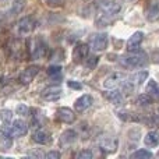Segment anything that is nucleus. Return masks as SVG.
I'll list each match as a JSON object with an SVG mask.
<instances>
[{
  "label": "nucleus",
  "mask_w": 159,
  "mask_h": 159,
  "mask_svg": "<svg viewBox=\"0 0 159 159\" xmlns=\"http://www.w3.org/2000/svg\"><path fill=\"white\" fill-rule=\"evenodd\" d=\"M11 110H8V109H2L0 110V117H2V120L4 121V124H7L8 121L11 120Z\"/></svg>",
  "instance_id": "nucleus-30"
},
{
  "label": "nucleus",
  "mask_w": 159,
  "mask_h": 159,
  "mask_svg": "<svg viewBox=\"0 0 159 159\" xmlns=\"http://www.w3.org/2000/svg\"><path fill=\"white\" fill-rule=\"evenodd\" d=\"M92 103H93L92 96L88 95V93H84V95H81L77 101L74 102V109H75V112L82 113V112L89 109V107L92 106Z\"/></svg>",
  "instance_id": "nucleus-11"
},
{
  "label": "nucleus",
  "mask_w": 159,
  "mask_h": 159,
  "mask_svg": "<svg viewBox=\"0 0 159 159\" xmlns=\"http://www.w3.org/2000/svg\"><path fill=\"white\" fill-rule=\"evenodd\" d=\"M75 158L77 159H92L93 154L89 151V149H82V151H80L78 154L75 155Z\"/></svg>",
  "instance_id": "nucleus-29"
},
{
  "label": "nucleus",
  "mask_w": 159,
  "mask_h": 159,
  "mask_svg": "<svg viewBox=\"0 0 159 159\" xmlns=\"http://www.w3.org/2000/svg\"><path fill=\"white\" fill-rule=\"evenodd\" d=\"M63 95V89H61L60 85H50V87L45 88L42 96H43L46 101H59Z\"/></svg>",
  "instance_id": "nucleus-12"
},
{
  "label": "nucleus",
  "mask_w": 159,
  "mask_h": 159,
  "mask_svg": "<svg viewBox=\"0 0 159 159\" xmlns=\"http://www.w3.org/2000/svg\"><path fill=\"white\" fill-rule=\"evenodd\" d=\"M137 103L140 106H149L152 103V96L149 93H141L137 98Z\"/></svg>",
  "instance_id": "nucleus-27"
},
{
  "label": "nucleus",
  "mask_w": 159,
  "mask_h": 159,
  "mask_svg": "<svg viewBox=\"0 0 159 159\" xmlns=\"http://www.w3.org/2000/svg\"><path fill=\"white\" fill-rule=\"evenodd\" d=\"M28 53L31 59H43L48 53V45L41 36H32L28 39Z\"/></svg>",
  "instance_id": "nucleus-2"
},
{
  "label": "nucleus",
  "mask_w": 159,
  "mask_h": 159,
  "mask_svg": "<svg viewBox=\"0 0 159 159\" xmlns=\"http://www.w3.org/2000/svg\"><path fill=\"white\" fill-rule=\"evenodd\" d=\"M66 3V0H46V4L50 7H61Z\"/></svg>",
  "instance_id": "nucleus-32"
},
{
  "label": "nucleus",
  "mask_w": 159,
  "mask_h": 159,
  "mask_svg": "<svg viewBox=\"0 0 159 159\" xmlns=\"http://www.w3.org/2000/svg\"><path fill=\"white\" fill-rule=\"evenodd\" d=\"M36 28V21L32 18V17H24L18 21L17 24V31L21 36H28L35 31Z\"/></svg>",
  "instance_id": "nucleus-4"
},
{
  "label": "nucleus",
  "mask_w": 159,
  "mask_h": 159,
  "mask_svg": "<svg viewBox=\"0 0 159 159\" xmlns=\"http://www.w3.org/2000/svg\"><path fill=\"white\" fill-rule=\"evenodd\" d=\"M98 61H99L98 56H91L89 59H87V66L89 67V69H93V67L98 64Z\"/></svg>",
  "instance_id": "nucleus-33"
},
{
  "label": "nucleus",
  "mask_w": 159,
  "mask_h": 159,
  "mask_svg": "<svg viewBox=\"0 0 159 159\" xmlns=\"http://www.w3.org/2000/svg\"><path fill=\"white\" fill-rule=\"evenodd\" d=\"M148 71H145V70H140L138 73H135V75L133 77V82H134V85H143L144 81H147L148 80Z\"/></svg>",
  "instance_id": "nucleus-24"
},
{
  "label": "nucleus",
  "mask_w": 159,
  "mask_h": 159,
  "mask_svg": "<svg viewBox=\"0 0 159 159\" xmlns=\"http://www.w3.org/2000/svg\"><path fill=\"white\" fill-rule=\"evenodd\" d=\"M98 145L106 154H113L119 148V140L113 135H102L98 140Z\"/></svg>",
  "instance_id": "nucleus-3"
},
{
  "label": "nucleus",
  "mask_w": 159,
  "mask_h": 159,
  "mask_svg": "<svg viewBox=\"0 0 159 159\" xmlns=\"http://www.w3.org/2000/svg\"><path fill=\"white\" fill-rule=\"evenodd\" d=\"M38 71H39L38 66H30L25 70H22V73L20 74V81H21V84H24V85L30 84V82L35 78V75L38 74Z\"/></svg>",
  "instance_id": "nucleus-15"
},
{
  "label": "nucleus",
  "mask_w": 159,
  "mask_h": 159,
  "mask_svg": "<svg viewBox=\"0 0 159 159\" xmlns=\"http://www.w3.org/2000/svg\"><path fill=\"white\" fill-rule=\"evenodd\" d=\"M88 55H89V46H88L87 43H84V42L77 43L74 46V49H73V59H74V61H77V63L84 61L85 59L88 57Z\"/></svg>",
  "instance_id": "nucleus-8"
},
{
  "label": "nucleus",
  "mask_w": 159,
  "mask_h": 159,
  "mask_svg": "<svg viewBox=\"0 0 159 159\" xmlns=\"http://www.w3.org/2000/svg\"><path fill=\"white\" fill-rule=\"evenodd\" d=\"M8 52H10V55L13 56L14 59L21 60L25 53V43L22 42V39H20V38L11 39L10 43H8Z\"/></svg>",
  "instance_id": "nucleus-5"
},
{
  "label": "nucleus",
  "mask_w": 159,
  "mask_h": 159,
  "mask_svg": "<svg viewBox=\"0 0 159 159\" xmlns=\"http://www.w3.org/2000/svg\"><path fill=\"white\" fill-rule=\"evenodd\" d=\"M84 2H88V0H84Z\"/></svg>",
  "instance_id": "nucleus-37"
},
{
  "label": "nucleus",
  "mask_w": 159,
  "mask_h": 159,
  "mask_svg": "<svg viewBox=\"0 0 159 159\" xmlns=\"http://www.w3.org/2000/svg\"><path fill=\"white\" fill-rule=\"evenodd\" d=\"M106 98H107V101H109L112 105H115V106H121L123 102H124L123 92L117 91L116 88L115 89H112V91H109V92L106 93Z\"/></svg>",
  "instance_id": "nucleus-17"
},
{
  "label": "nucleus",
  "mask_w": 159,
  "mask_h": 159,
  "mask_svg": "<svg viewBox=\"0 0 159 159\" xmlns=\"http://www.w3.org/2000/svg\"><path fill=\"white\" fill-rule=\"evenodd\" d=\"M98 7H99V11L112 14V16H117L121 10V6L117 0H99Z\"/></svg>",
  "instance_id": "nucleus-7"
},
{
  "label": "nucleus",
  "mask_w": 159,
  "mask_h": 159,
  "mask_svg": "<svg viewBox=\"0 0 159 159\" xmlns=\"http://www.w3.org/2000/svg\"><path fill=\"white\" fill-rule=\"evenodd\" d=\"M61 67L60 66H50L49 69L46 70V73H48V75H49L50 78H53V80H60L61 78V75H63V71H61Z\"/></svg>",
  "instance_id": "nucleus-22"
},
{
  "label": "nucleus",
  "mask_w": 159,
  "mask_h": 159,
  "mask_svg": "<svg viewBox=\"0 0 159 159\" xmlns=\"http://www.w3.org/2000/svg\"><path fill=\"white\" fill-rule=\"evenodd\" d=\"M147 92L149 93V95H154L159 98V84L155 80H149L148 84H147Z\"/></svg>",
  "instance_id": "nucleus-25"
},
{
  "label": "nucleus",
  "mask_w": 159,
  "mask_h": 159,
  "mask_svg": "<svg viewBox=\"0 0 159 159\" xmlns=\"http://www.w3.org/2000/svg\"><path fill=\"white\" fill-rule=\"evenodd\" d=\"M32 141L39 144V145H46V144H49L52 141V138L45 130H36L32 134Z\"/></svg>",
  "instance_id": "nucleus-19"
},
{
  "label": "nucleus",
  "mask_w": 159,
  "mask_h": 159,
  "mask_svg": "<svg viewBox=\"0 0 159 159\" xmlns=\"http://www.w3.org/2000/svg\"><path fill=\"white\" fill-rule=\"evenodd\" d=\"M121 92H124V93H131L133 91H134V82L133 81H127V80H124L123 82H121Z\"/></svg>",
  "instance_id": "nucleus-28"
},
{
  "label": "nucleus",
  "mask_w": 159,
  "mask_h": 159,
  "mask_svg": "<svg viewBox=\"0 0 159 159\" xmlns=\"http://www.w3.org/2000/svg\"><path fill=\"white\" fill-rule=\"evenodd\" d=\"M145 17L151 22L159 20V3L157 0H152V2L148 3V6L145 8Z\"/></svg>",
  "instance_id": "nucleus-14"
},
{
  "label": "nucleus",
  "mask_w": 159,
  "mask_h": 159,
  "mask_svg": "<svg viewBox=\"0 0 159 159\" xmlns=\"http://www.w3.org/2000/svg\"><path fill=\"white\" fill-rule=\"evenodd\" d=\"M77 137L78 135L74 130H66V131L60 135V144L61 145H70V144H73L77 140Z\"/></svg>",
  "instance_id": "nucleus-21"
},
{
  "label": "nucleus",
  "mask_w": 159,
  "mask_h": 159,
  "mask_svg": "<svg viewBox=\"0 0 159 159\" xmlns=\"http://www.w3.org/2000/svg\"><path fill=\"white\" fill-rule=\"evenodd\" d=\"M89 46L92 48L95 52H102L107 48V35L103 32L93 34L89 38Z\"/></svg>",
  "instance_id": "nucleus-6"
},
{
  "label": "nucleus",
  "mask_w": 159,
  "mask_h": 159,
  "mask_svg": "<svg viewBox=\"0 0 159 159\" xmlns=\"http://www.w3.org/2000/svg\"><path fill=\"white\" fill-rule=\"evenodd\" d=\"M43 157L46 159H60L61 154L59 151H50V152H48V154H45Z\"/></svg>",
  "instance_id": "nucleus-34"
},
{
  "label": "nucleus",
  "mask_w": 159,
  "mask_h": 159,
  "mask_svg": "<svg viewBox=\"0 0 159 159\" xmlns=\"http://www.w3.org/2000/svg\"><path fill=\"white\" fill-rule=\"evenodd\" d=\"M56 116H57V119L61 123L70 124L75 120V115L70 107H59V109L56 110Z\"/></svg>",
  "instance_id": "nucleus-13"
},
{
  "label": "nucleus",
  "mask_w": 159,
  "mask_h": 159,
  "mask_svg": "<svg viewBox=\"0 0 159 159\" xmlns=\"http://www.w3.org/2000/svg\"><path fill=\"white\" fill-rule=\"evenodd\" d=\"M131 158L133 159H149V158H152V152L148 151V149H138V151L133 152Z\"/></svg>",
  "instance_id": "nucleus-26"
},
{
  "label": "nucleus",
  "mask_w": 159,
  "mask_h": 159,
  "mask_svg": "<svg viewBox=\"0 0 159 159\" xmlns=\"http://www.w3.org/2000/svg\"><path fill=\"white\" fill-rule=\"evenodd\" d=\"M116 16H112V14H107V13H103V11H98L96 14V18H95V22L98 27H107L113 22Z\"/></svg>",
  "instance_id": "nucleus-18"
},
{
  "label": "nucleus",
  "mask_w": 159,
  "mask_h": 159,
  "mask_svg": "<svg viewBox=\"0 0 159 159\" xmlns=\"http://www.w3.org/2000/svg\"><path fill=\"white\" fill-rule=\"evenodd\" d=\"M144 144L149 148H155L159 145V130H152L144 137Z\"/></svg>",
  "instance_id": "nucleus-20"
},
{
  "label": "nucleus",
  "mask_w": 159,
  "mask_h": 159,
  "mask_svg": "<svg viewBox=\"0 0 159 159\" xmlns=\"http://www.w3.org/2000/svg\"><path fill=\"white\" fill-rule=\"evenodd\" d=\"M30 155H31V157H38V158H41V157H43L45 154H42L41 151H35V152H30Z\"/></svg>",
  "instance_id": "nucleus-36"
},
{
  "label": "nucleus",
  "mask_w": 159,
  "mask_h": 159,
  "mask_svg": "<svg viewBox=\"0 0 159 159\" xmlns=\"http://www.w3.org/2000/svg\"><path fill=\"white\" fill-rule=\"evenodd\" d=\"M67 85H69L70 88H73V89H81L82 88V85L77 81H67Z\"/></svg>",
  "instance_id": "nucleus-35"
},
{
  "label": "nucleus",
  "mask_w": 159,
  "mask_h": 159,
  "mask_svg": "<svg viewBox=\"0 0 159 159\" xmlns=\"http://www.w3.org/2000/svg\"><path fill=\"white\" fill-rule=\"evenodd\" d=\"M10 133L13 137H24L25 134L28 133V126L27 123H25L24 120H21V119H17V120H14L13 123H11L10 126Z\"/></svg>",
  "instance_id": "nucleus-10"
},
{
  "label": "nucleus",
  "mask_w": 159,
  "mask_h": 159,
  "mask_svg": "<svg viewBox=\"0 0 159 159\" xmlns=\"http://www.w3.org/2000/svg\"><path fill=\"white\" fill-rule=\"evenodd\" d=\"M119 61H120L121 66L127 67V69H140V67H144L148 63V56L145 52L137 49L129 52L127 55H123Z\"/></svg>",
  "instance_id": "nucleus-1"
},
{
  "label": "nucleus",
  "mask_w": 159,
  "mask_h": 159,
  "mask_svg": "<svg viewBox=\"0 0 159 159\" xmlns=\"http://www.w3.org/2000/svg\"><path fill=\"white\" fill-rule=\"evenodd\" d=\"M117 116L124 121H143L140 115H135V113H126V112H119Z\"/></svg>",
  "instance_id": "nucleus-23"
},
{
  "label": "nucleus",
  "mask_w": 159,
  "mask_h": 159,
  "mask_svg": "<svg viewBox=\"0 0 159 159\" xmlns=\"http://www.w3.org/2000/svg\"><path fill=\"white\" fill-rule=\"evenodd\" d=\"M16 112H17V115H20V116H28L30 115V109H28V106H25L24 103L18 105L17 109H16Z\"/></svg>",
  "instance_id": "nucleus-31"
},
{
  "label": "nucleus",
  "mask_w": 159,
  "mask_h": 159,
  "mask_svg": "<svg viewBox=\"0 0 159 159\" xmlns=\"http://www.w3.org/2000/svg\"><path fill=\"white\" fill-rule=\"evenodd\" d=\"M124 80H126V75H124L123 73H113V74L107 75V77L105 78L103 88H106V89H115V88H117Z\"/></svg>",
  "instance_id": "nucleus-9"
},
{
  "label": "nucleus",
  "mask_w": 159,
  "mask_h": 159,
  "mask_svg": "<svg viewBox=\"0 0 159 159\" xmlns=\"http://www.w3.org/2000/svg\"><path fill=\"white\" fill-rule=\"evenodd\" d=\"M143 39H144V32H141V31L134 32L129 38V41H127V50L133 52V50L140 49V45H141V42H143Z\"/></svg>",
  "instance_id": "nucleus-16"
},
{
  "label": "nucleus",
  "mask_w": 159,
  "mask_h": 159,
  "mask_svg": "<svg viewBox=\"0 0 159 159\" xmlns=\"http://www.w3.org/2000/svg\"><path fill=\"white\" fill-rule=\"evenodd\" d=\"M158 157H159V152H158Z\"/></svg>",
  "instance_id": "nucleus-38"
}]
</instances>
